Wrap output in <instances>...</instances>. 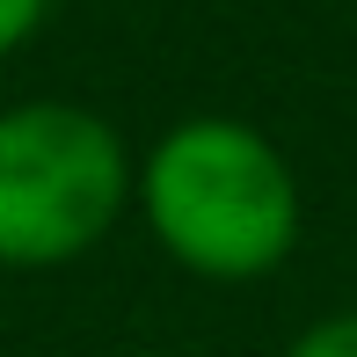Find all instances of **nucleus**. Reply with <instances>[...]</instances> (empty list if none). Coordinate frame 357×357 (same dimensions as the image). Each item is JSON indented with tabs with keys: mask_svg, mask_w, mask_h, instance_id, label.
<instances>
[{
	"mask_svg": "<svg viewBox=\"0 0 357 357\" xmlns=\"http://www.w3.org/2000/svg\"><path fill=\"white\" fill-rule=\"evenodd\" d=\"M132 204L160 255L212 284L270 278L299 248V175L241 117L168 124L132 175Z\"/></svg>",
	"mask_w": 357,
	"mask_h": 357,
	"instance_id": "f257e3e1",
	"label": "nucleus"
},
{
	"mask_svg": "<svg viewBox=\"0 0 357 357\" xmlns=\"http://www.w3.org/2000/svg\"><path fill=\"white\" fill-rule=\"evenodd\" d=\"M132 146L88 102L0 109V270H59L102 248L132 204Z\"/></svg>",
	"mask_w": 357,
	"mask_h": 357,
	"instance_id": "f03ea898",
	"label": "nucleus"
},
{
	"mask_svg": "<svg viewBox=\"0 0 357 357\" xmlns=\"http://www.w3.org/2000/svg\"><path fill=\"white\" fill-rule=\"evenodd\" d=\"M284 357H357V314H328L314 328H299Z\"/></svg>",
	"mask_w": 357,
	"mask_h": 357,
	"instance_id": "7ed1b4c3",
	"label": "nucleus"
},
{
	"mask_svg": "<svg viewBox=\"0 0 357 357\" xmlns=\"http://www.w3.org/2000/svg\"><path fill=\"white\" fill-rule=\"evenodd\" d=\"M44 15H52V0H0V59L22 52V44L44 29Z\"/></svg>",
	"mask_w": 357,
	"mask_h": 357,
	"instance_id": "20e7f679",
	"label": "nucleus"
},
{
	"mask_svg": "<svg viewBox=\"0 0 357 357\" xmlns=\"http://www.w3.org/2000/svg\"><path fill=\"white\" fill-rule=\"evenodd\" d=\"M160 357H190V350H160Z\"/></svg>",
	"mask_w": 357,
	"mask_h": 357,
	"instance_id": "39448f33",
	"label": "nucleus"
}]
</instances>
